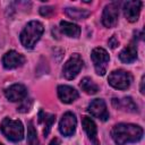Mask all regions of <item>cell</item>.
Instances as JSON below:
<instances>
[{
	"label": "cell",
	"mask_w": 145,
	"mask_h": 145,
	"mask_svg": "<svg viewBox=\"0 0 145 145\" xmlns=\"http://www.w3.org/2000/svg\"><path fill=\"white\" fill-rule=\"evenodd\" d=\"M143 128L134 123H118L113 126L111 136L117 145H126L128 143H136L143 137Z\"/></svg>",
	"instance_id": "obj_1"
},
{
	"label": "cell",
	"mask_w": 145,
	"mask_h": 145,
	"mask_svg": "<svg viewBox=\"0 0 145 145\" xmlns=\"http://www.w3.org/2000/svg\"><path fill=\"white\" fill-rule=\"evenodd\" d=\"M43 32H44V27L42 23L37 20H32L27 23V25L24 27V29L20 33V42L23 46L26 49H33L34 45L37 43V41L41 39Z\"/></svg>",
	"instance_id": "obj_2"
},
{
	"label": "cell",
	"mask_w": 145,
	"mask_h": 145,
	"mask_svg": "<svg viewBox=\"0 0 145 145\" xmlns=\"http://www.w3.org/2000/svg\"><path fill=\"white\" fill-rule=\"evenodd\" d=\"M0 130L11 142H19L24 138V126L19 120L5 118L0 123Z\"/></svg>",
	"instance_id": "obj_3"
},
{
	"label": "cell",
	"mask_w": 145,
	"mask_h": 145,
	"mask_svg": "<svg viewBox=\"0 0 145 145\" xmlns=\"http://www.w3.org/2000/svg\"><path fill=\"white\" fill-rule=\"evenodd\" d=\"M108 82L114 88L127 89L133 82V76L129 71H126L123 69H118V70H113L109 75Z\"/></svg>",
	"instance_id": "obj_4"
},
{
	"label": "cell",
	"mask_w": 145,
	"mask_h": 145,
	"mask_svg": "<svg viewBox=\"0 0 145 145\" xmlns=\"http://www.w3.org/2000/svg\"><path fill=\"white\" fill-rule=\"evenodd\" d=\"M91 59L93 61L96 74L103 76L106 72V67L110 61V57L106 50L103 48H95L91 53Z\"/></svg>",
	"instance_id": "obj_5"
},
{
	"label": "cell",
	"mask_w": 145,
	"mask_h": 145,
	"mask_svg": "<svg viewBox=\"0 0 145 145\" xmlns=\"http://www.w3.org/2000/svg\"><path fill=\"white\" fill-rule=\"evenodd\" d=\"M83 65H84V62H83L82 57L78 53H74L67 60V62L63 65V68H62L63 76L67 79H69V80L70 79H74L79 74V71L82 70Z\"/></svg>",
	"instance_id": "obj_6"
},
{
	"label": "cell",
	"mask_w": 145,
	"mask_h": 145,
	"mask_svg": "<svg viewBox=\"0 0 145 145\" xmlns=\"http://www.w3.org/2000/svg\"><path fill=\"white\" fill-rule=\"evenodd\" d=\"M119 17V2H111L106 5L102 14V24L105 27H114Z\"/></svg>",
	"instance_id": "obj_7"
},
{
	"label": "cell",
	"mask_w": 145,
	"mask_h": 145,
	"mask_svg": "<svg viewBox=\"0 0 145 145\" xmlns=\"http://www.w3.org/2000/svg\"><path fill=\"white\" fill-rule=\"evenodd\" d=\"M76 126H77L76 116L72 112L68 111L62 116V118L59 122V130L63 136L68 137V136H71L75 133Z\"/></svg>",
	"instance_id": "obj_8"
},
{
	"label": "cell",
	"mask_w": 145,
	"mask_h": 145,
	"mask_svg": "<svg viewBox=\"0 0 145 145\" xmlns=\"http://www.w3.org/2000/svg\"><path fill=\"white\" fill-rule=\"evenodd\" d=\"M88 112L93 117H95L102 121H105L109 119V111H108L104 100H102V99H94L88 104Z\"/></svg>",
	"instance_id": "obj_9"
},
{
	"label": "cell",
	"mask_w": 145,
	"mask_h": 145,
	"mask_svg": "<svg viewBox=\"0 0 145 145\" xmlns=\"http://www.w3.org/2000/svg\"><path fill=\"white\" fill-rule=\"evenodd\" d=\"M24 63H25V57L15 50L8 51L2 57V65L6 69H14L23 66Z\"/></svg>",
	"instance_id": "obj_10"
},
{
	"label": "cell",
	"mask_w": 145,
	"mask_h": 145,
	"mask_svg": "<svg viewBox=\"0 0 145 145\" xmlns=\"http://www.w3.org/2000/svg\"><path fill=\"white\" fill-rule=\"evenodd\" d=\"M5 95L9 101L18 102L27 96V89L23 84H12L5 89Z\"/></svg>",
	"instance_id": "obj_11"
},
{
	"label": "cell",
	"mask_w": 145,
	"mask_h": 145,
	"mask_svg": "<svg viewBox=\"0 0 145 145\" xmlns=\"http://www.w3.org/2000/svg\"><path fill=\"white\" fill-rule=\"evenodd\" d=\"M142 1H126L123 2V15L129 20L130 23H134L138 19L139 12H140V7H142Z\"/></svg>",
	"instance_id": "obj_12"
},
{
	"label": "cell",
	"mask_w": 145,
	"mask_h": 145,
	"mask_svg": "<svg viewBox=\"0 0 145 145\" xmlns=\"http://www.w3.org/2000/svg\"><path fill=\"white\" fill-rule=\"evenodd\" d=\"M57 91H58V96H59L60 101L63 103H67V104L74 102L79 96L78 92L74 87L68 86V85H60V86H58Z\"/></svg>",
	"instance_id": "obj_13"
},
{
	"label": "cell",
	"mask_w": 145,
	"mask_h": 145,
	"mask_svg": "<svg viewBox=\"0 0 145 145\" xmlns=\"http://www.w3.org/2000/svg\"><path fill=\"white\" fill-rule=\"evenodd\" d=\"M82 125H83V128H84L85 133L87 134L89 140L93 143V145H100V142L97 138V128H96L95 122L88 117H83Z\"/></svg>",
	"instance_id": "obj_14"
},
{
	"label": "cell",
	"mask_w": 145,
	"mask_h": 145,
	"mask_svg": "<svg viewBox=\"0 0 145 145\" xmlns=\"http://www.w3.org/2000/svg\"><path fill=\"white\" fill-rule=\"evenodd\" d=\"M112 104L120 110L127 112H137V105L133 101L131 97H123V99H112Z\"/></svg>",
	"instance_id": "obj_15"
},
{
	"label": "cell",
	"mask_w": 145,
	"mask_h": 145,
	"mask_svg": "<svg viewBox=\"0 0 145 145\" xmlns=\"http://www.w3.org/2000/svg\"><path fill=\"white\" fill-rule=\"evenodd\" d=\"M136 58H137V48H136L135 43L128 44L119 53V59L125 63H130V62L135 61Z\"/></svg>",
	"instance_id": "obj_16"
},
{
	"label": "cell",
	"mask_w": 145,
	"mask_h": 145,
	"mask_svg": "<svg viewBox=\"0 0 145 145\" xmlns=\"http://www.w3.org/2000/svg\"><path fill=\"white\" fill-rule=\"evenodd\" d=\"M60 31L69 37H78L80 35V27L74 23L66 20L60 22Z\"/></svg>",
	"instance_id": "obj_17"
},
{
	"label": "cell",
	"mask_w": 145,
	"mask_h": 145,
	"mask_svg": "<svg viewBox=\"0 0 145 145\" xmlns=\"http://www.w3.org/2000/svg\"><path fill=\"white\" fill-rule=\"evenodd\" d=\"M54 121H56V116L54 114L46 113L44 111H40V113H39V122L44 123V129H43L44 136L49 135L50 129H51V127H52Z\"/></svg>",
	"instance_id": "obj_18"
},
{
	"label": "cell",
	"mask_w": 145,
	"mask_h": 145,
	"mask_svg": "<svg viewBox=\"0 0 145 145\" xmlns=\"http://www.w3.org/2000/svg\"><path fill=\"white\" fill-rule=\"evenodd\" d=\"M65 12L68 17L79 20V19H85L91 15V11L85 10V9H79V8H66Z\"/></svg>",
	"instance_id": "obj_19"
},
{
	"label": "cell",
	"mask_w": 145,
	"mask_h": 145,
	"mask_svg": "<svg viewBox=\"0 0 145 145\" xmlns=\"http://www.w3.org/2000/svg\"><path fill=\"white\" fill-rule=\"evenodd\" d=\"M79 86H80V88H82L85 93H87V94H89V95L96 94V93L99 92V86H97L89 77H84V78L80 80Z\"/></svg>",
	"instance_id": "obj_20"
},
{
	"label": "cell",
	"mask_w": 145,
	"mask_h": 145,
	"mask_svg": "<svg viewBox=\"0 0 145 145\" xmlns=\"http://www.w3.org/2000/svg\"><path fill=\"white\" fill-rule=\"evenodd\" d=\"M27 143L28 145H39L37 133L32 121H29L27 125Z\"/></svg>",
	"instance_id": "obj_21"
},
{
	"label": "cell",
	"mask_w": 145,
	"mask_h": 145,
	"mask_svg": "<svg viewBox=\"0 0 145 145\" xmlns=\"http://www.w3.org/2000/svg\"><path fill=\"white\" fill-rule=\"evenodd\" d=\"M52 12H53V8L52 7H42L40 9V14L42 16H45V17H49Z\"/></svg>",
	"instance_id": "obj_22"
},
{
	"label": "cell",
	"mask_w": 145,
	"mask_h": 145,
	"mask_svg": "<svg viewBox=\"0 0 145 145\" xmlns=\"http://www.w3.org/2000/svg\"><path fill=\"white\" fill-rule=\"evenodd\" d=\"M109 45H110V48H111V49H114V48H117V46L119 45V41L117 40L116 35H113V36L109 40Z\"/></svg>",
	"instance_id": "obj_23"
},
{
	"label": "cell",
	"mask_w": 145,
	"mask_h": 145,
	"mask_svg": "<svg viewBox=\"0 0 145 145\" xmlns=\"http://www.w3.org/2000/svg\"><path fill=\"white\" fill-rule=\"evenodd\" d=\"M143 85H144V76L140 79V93L142 94H144V87H143Z\"/></svg>",
	"instance_id": "obj_24"
},
{
	"label": "cell",
	"mask_w": 145,
	"mask_h": 145,
	"mask_svg": "<svg viewBox=\"0 0 145 145\" xmlns=\"http://www.w3.org/2000/svg\"><path fill=\"white\" fill-rule=\"evenodd\" d=\"M59 144H60V142H59V139H58V138L52 139V142L50 143V145H59Z\"/></svg>",
	"instance_id": "obj_25"
},
{
	"label": "cell",
	"mask_w": 145,
	"mask_h": 145,
	"mask_svg": "<svg viewBox=\"0 0 145 145\" xmlns=\"http://www.w3.org/2000/svg\"><path fill=\"white\" fill-rule=\"evenodd\" d=\"M0 145H3V144H1V143H0Z\"/></svg>",
	"instance_id": "obj_26"
}]
</instances>
